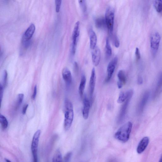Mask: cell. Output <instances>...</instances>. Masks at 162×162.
Masks as SVG:
<instances>
[{
	"instance_id": "9a60e30c",
	"label": "cell",
	"mask_w": 162,
	"mask_h": 162,
	"mask_svg": "<svg viewBox=\"0 0 162 162\" xmlns=\"http://www.w3.org/2000/svg\"><path fill=\"white\" fill-rule=\"evenodd\" d=\"M35 29L34 24H31L24 33L22 38L27 40H30L34 33Z\"/></svg>"
},
{
	"instance_id": "9c48e42d",
	"label": "cell",
	"mask_w": 162,
	"mask_h": 162,
	"mask_svg": "<svg viewBox=\"0 0 162 162\" xmlns=\"http://www.w3.org/2000/svg\"><path fill=\"white\" fill-rule=\"evenodd\" d=\"M96 78L95 70L94 68H93L92 70L90 83H89V91H90V94L91 99L92 98L95 90Z\"/></svg>"
},
{
	"instance_id": "d590c367",
	"label": "cell",
	"mask_w": 162,
	"mask_h": 162,
	"mask_svg": "<svg viewBox=\"0 0 162 162\" xmlns=\"http://www.w3.org/2000/svg\"><path fill=\"white\" fill-rule=\"evenodd\" d=\"M137 82L139 85H141L143 83V79L141 77H139L138 79Z\"/></svg>"
},
{
	"instance_id": "ba28073f",
	"label": "cell",
	"mask_w": 162,
	"mask_h": 162,
	"mask_svg": "<svg viewBox=\"0 0 162 162\" xmlns=\"http://www.w3.org/2000/svg\"><path fill=\"white\" fill-rule=\"evenodd\" d=\"M160 39V36L157 32L153 33L151 36L150 46L154 54L156 53L158 50Z\"/></svg>"
},
{
	"instance_id": "d6a6232c",
	"label": "cell",
	"mask_w": 162,
	"mask_h": 162,
	"mask_svg": "<svg viewBox=\"0 0 162 162\" xmlns=\"http://www.w3.org/2000/svg\"><path fill=\"white\" fill-rule=\"evenodd\" d=\"M37 85H36L34 87L33 93V94H32V99L33 100H34L36 98V97L37 94Z\"/></svg>"
},
{
	"instance_id": "52a82bcc",
	"label": "cell",
	"mask_w": 162,
	"mask_h": 162,
	"mask_svg": "<svg viewBox=\"0 0 162 162\" xmlns=\"http://www.w3.org/2000/svg\"><path fill=\"white\" fill-rule=\"evenodd\" d=\"M118 62L117 57H115L109 63L107 68V74L105 82L106 83L109 82L114 74Z\"/></svg>"
},
{
	"instance_id": "ac0fdd59",
	"label": "cell",
	"mask_w": 162,
	"mask_h": 162,
	"mask_svg": "<svg viewBox=\"0 0 162 162\" xmlns=\"http://www.w3.org/2000/svg\"><path fill=\"white\" fill-rule=\"evenodd\" d=\"M86 83V78L84 75H83L81 77L80 83L79 87V93L80 97L84 94Z\"/></svg>"
},
{
	"instance_id": "d4e9b609",
	"label": "cell",
	"mask_w": 162,
	"mask_h": 162,
	"mask_svg": "<svg viewBox=\"0 0 162 162\" xmlns=\"http://www.w3.org/2000/svg\"><path fill=\"white\" fill-rule=\"evenodd\" d=\"M79 3L81 9L83 13L84 14L86 13L87 11V6L86 1H84V0L79 1Z\"/></svg>"
},
{
	"instance_id": "e575fe53",
	"label": "cell",
	"mask_w": 162,
	"mask_h": 162,
	"mask_svg": "<svg viewBox=\"0 0 162 162\" xmlns=\"http://www.w3.org/2000/svg\"><path fill=\"white\" fill-rule=\"evenodd\" d=\"M114 44L115 46L117 48H118L119 47L120 45L119 40L117 37H115V38Z\"/></svg>"
},
{
	"instance_id": "3957f363",
	"label": "cell",
	"mask_w": 162,
	"mask_h": 162,
	"mask_svg": "<svg viewBox=\"0 0 162 162\" xmlns=\"http://www.w3.org/2000/svg\"><path fill=\"white\" fill-rule=\"evenodd\" d=\"M114 11L110 7L107 8L105 14V22L107 28L111 34L113 30L114 25Z\"/></svg>"
},
{
	"instance_id": "4fadbf2b",
	"label": "cell",
	"mask_w": 162,
	"mask_h": 162,
	"mask_svg": "<svg viewBox=\"0 0 162 162\" xmlns=\"http://www.w3.org/2000/svg\"><path fill=\"white\" fill-rule=\"evenodd\" d=\"M149 139L148 137H145L141 140L137 148L138 153H142L146 148L149 143Z\"/></svg>"
},
{
	"instance_id": "6da1fadb",
	"label": "cell",
	"mask_w": 162,
	"mask_h": 162,
	"mask_svg": "<svg viewBox=\"0 0 162 162\" xmlns=\"http://www.w3.org/2000/svg\"><path fill=\"white\" fill-rule=\"evenodd\" d=\"M65 115L64 126L66 131L71 127L74 118L73 107L72 102L68 99L64 102Z\"/></svg>"
},
{
	"instance_id": "484cf974",
	"label": "cell",
	"mask_w": 162,
	"mask_h": 162,
	"mask_svg": "<svg viewBox=\"0 0 162 162\" xmlns=\"http://www.w3.org/2000/svg\"><path fill=\"white\" fill-rule=\"evenodd\" d=\"M24 96V94L23 93H20L18 95L17 102H16V107L17 108L19 107L22 103Z\"/></svg>"
},
{
	"instance_id": "1f68e13d",
	"label": "cell",
	"mask_w": 162,
	"mask_h": 162,
	"mask_svg": "<svg viewBox=\"0 0 162 162\" xmlns=\"http://www.w3.org/2000/svg\"><path fill=\"white\" fill-rule=\"evenodd\" d=\"M4 87L3 85L0 84V97H1V102H2L3 98Z\"/></svg>"
},
{
	"instance_id": "30bf717a",
	"label": "cell",
	"mask_w": 162,
	"mask_h": 162,
	"mask_svg": "<svg viewBox=\"0 0 162 162\" xmlns=\"http://www.w3.org/2000/svg\"><path fill=\"white\" fill-rule=\"evenodd\" d=\"M92 56L94 65L95 66H98L100 63L101 58L100 51L98 47H96L93 50Z\"/></svg>"
},
{
	"instance_id": "2e32d148",
	"label": "cell",
	"mask_w": 162,
	"mask_h": 162,
	"mask_svg": "<svg viewBox=\"0 0 162 162\" xmlns=\"http://www.w3.org/2000/svg\"><path fill=\"white\" fill-rule=\"evenodd\" d=\"M150 96L149 92L147 91L145 93L139 104V112H142Z\"/></svg>"
},
{
	"instance_id": "7402d4cb",
	"label": "cell",
	"mask_w": 162,
	"mask_h": 162,
	"mask_svg": "<svg viewBox=\"0 0 162 162\" xmlns=\"http://www.w3.org/2000/svg\"><path fill=\"white\" fill-rule=\"evenodd\" d=\"M0 123L3 129H7L9 125V122L6 118L1 114L0 115Z\"/></svg>"
},
{
	"instance_id": "f35d334b",
	"label": "cell",
	"mask_w": 162,
	"mask_h": 162,
	"mask_svg": "<svg viewBox=\"0 0 162 162\" xmlns=\"http://www.w3.org/2000/svg\"><path fill=\"white\" fill-rule=\"evenodd\" d=\"M159 162H162V159L161 160H160Z\"/></svg>"
},
{
	"instance_id": "83f0119b",
	"label": "cell",
	"mask_w": 162,
	"mask_h": 162,
	"mask_svg": "<svg viewBox=\"0 0 162 162\" xmlns=\"http://www.w3.org/2000/svg\"><path fill=\"white\" fill-rule=\"evenodd\" d=\"M8 74L7 71L5 70L3 72V86L4 87H6L7 84Z\"/></svg>"
},
{
	"instance_id": "4dcf8cb0",
	"label": "cell",
	"mask_w": 162,
	"mask_h": 162,
	"mask_svg": "<svg viewBox=\"0 0 162 162\" xmlns=\"http://www.w3.org/2000/svg\"><path fill=\"white\" fill-rule=\"evenodd\" d=\"M135 55L136 61H139L141 58V55L139 48H136L135 51Z\"/></svg>"
},
{
	"instance_id": "cb8c5ba5",
	"label": "cell",
	"mask_w": 162,
	"mask_h": 162,
	"mask_svg": "<svg viewBox=\"0 0 162 162\" xmlns=\"http://www.w3.org/2000/svg\"><path fill=\"white\" fill-rule=\"evenodd\" d=\"M153 5L157 12L159 13H160L162 12V0H156V1H154Z\"/></svg>"
},
{
	"instance_id": "5b68a950",
	"label": "cell",
	"mask_w": 162,
	"mask_h": 162,
	"mask_svg": "<svg viewBox=\"0 0 162 162\" xmlns=\"http://www.w3.org/2000/svg\"><path fill=\"white\" fill-rule=\"evenodd\" d=\"M79 25V22H77L75 24L72 32L71 52L73 55L75 54L76 51L77 44L80 34Z\"/></svg>"
},
{
	"instance_id": "f1b7e54d",
	"label": "cell",
	"mask_w": 162,
	"mask_h": 162,
	"mask_svg": "<svg viewBox=\"0 0 162 162\" xmlns=\"http://www.w3.org/2000/svg\"><path fill=\"white\" fill-rule=\"evenodd\" d=\"M72 155L71 152L68 153L64 157L63 162H69Z\"/></svg>"
},
{
	"instance_id": "7c38bea8",
	"label": "cell",
	"mask_w": 162,
	"mask_h": 162,
	"mask_svg": "<svg viewBox=\"0 0 162 162\" xmlns=\"http://www.w3.org/2000/svg\"><path fill=\"white\" fill-rule=\"evenodd\" d=\"M118 81L117 86L119 89H121L125 85L126 82V77L125 72L123 70H119L117 74Z\"/></svg>"
},
{
	"instance_id": "8992f818",
	"label": "cell",
	"mask_w": 162,
	"mask_h": 162,
	"mask_svg": "<svg viewBox=\"0 0 162 162\" xmlns=\"http://www.w3.org/2000/svg\"><path fill=\"white\" fill-rule=\"evenodd\" d=\"M133 93V90H130V93H129L128 98L124 103L122 107H121L118 118V121L119 123L121 122L125 118L129 102L132 98Z\"/></svg>"
},
{
	"instance_id": "44dd1931",
	"label": "cell",
	"mask_w": 162,
	"mask_h": 162,
	"mask_svg": "<svg viewBox=\"0 0 162 162\" xmlns=\"http://www.w3.org/2000/svg\"><path fill=\"white\" fill-rule=\"evenodd\" d=\"M105 51H106V57L108 59L109 58L111 57L112 55V48L108 38H107L106 39Z\"/></svg>"
},
{
	"instance_id": "7a4b0ae2",
	"label": "cell",
	"mask_w": 162,
	"mask_h": 162,
	"mask_svg": "<svg viewBox=\"0 0 162 162\" xmlns=\"http://www.w3.org/2000/svg\"><path fill=\"white\" fill-rule=\"evenodd\" d=\"M132 126V123L129 121L122 126L115 133V138L123 143L127 142L130 136Z\"/></svg>"
},
{
	"instance_id": "8d00e7d4",
	"label": "cell",
	"mask_w": 162,
	"mask_h": 162,
	"mask_svg": "<svg viewBox=\"0 0 162 162\" xmlns=\"http://www.w3.org/2000/svg\"><path fill=\"white\" fill-rule=\"evenodd\" d=\"M74 67L76 72H77L79 70V67L78 66V64L76 62H75V63Z\"/></svg>"
},
{
	"instance_id": "8fae6325",
	"label": "cell",
	"mask_w": 162,
	"mask_h": 162,
	"mask_svg": "<svg viewBox=\"0 0 162 162\" xmlns=\"http://www.w3.org/2000/svg\"><path fill=\"white\" fill-rule=\"evenodd\" d=\"M83 102V115L84 119L86 120L88 118L90 114L91 103L86 96L84 97Z\"/></svg>"
},
{
	"instance_id": "5bb4252c",
	"label": "cell",
	"mask_w": 162,
	"mask_h": 162,
	"mask_svg": "<svg viewBox=\"0 0 162 162\" xmlns=\"http://www.w3.org/2000/svg\"><path fill=\"white\" fill-rule=\"evenodd\" d=\"M62 76L63 78L68 85H70L72 81V78L70 71L67 68L63 69L62 71Z\"/></svg>"
},
{
	"instance_id": "f546056e",
	"label": "cell",
	"mask_w": 162,
	"mask_h": 162,
	"mask_svg": "<svg viewBox=\"0 0 162 162\" xmlns=\"http://www.w3.org/2000/svg\"><path fill=\"white\" fill-rule=\"evenodd\" d=\"M162 75L160 76L158 82L157 83V85L156 90V93H158V92L162 88Z\"/></svg>"
},
{
	"instance_id": "e0dca14e",
	"label": "cell",
	"mask_w": 162,
	"mask_h": 162,
	"mask_svg": "<svg viewBox=\"0 0 162 162\" xmlns=\"http://www.w3.org/2000/svg\"><path fill=\"white\" fill-rule=\"evenodd\" d=\"M90 47L91 49L93 50L96 47L97 37L94 31L92 29L90 30Z\"/></svg>"
},
{
	"instance_id": "836d02e7",
	"label": "cell",
	"mask_w": 162,
	"mask_h": 162,
	"mask_svg": "<svg viewBox=\"0 0 162 162\" xmlns=\"http://www.w3.org/2000/svg\"><path fill=\"white\" fill-rule=\"evenodd\" d=\"M28 107V104H26L24 106L22 111L23 114L25 115L26 114Z\"/></svg>"
},
{
	"instance_id": "74e56055",
	"label": "cell",
	"mask_w": 162,
	"mask_h": 162,
	"mask_svg": "<svg viewBox=\"0 0 162 162\" xmlns=\"http://www.w3.org/2000/svg\"><path fill=\"white\" fill-rule=\"evenodd\" d=\"M5 162H11V161L10 160H9L7 159H5Z\"/></svg>"
},
{
	"instance_id": "4316f807",
	"label": "cell",
	"mask_w": 162,
	"mask_h": 162,
	"mask_svg": "<svg viewBox=\"0 0 162 162\" xmlns=\"http://www.w3.org/2000/svg\"><path fill=\"white\" fill-rule=\"evenodd\" d=\"M55 2L56 5V12L58 13L60 11L62 1L58 0V1H55Z\"/></svg>"
},
{
	"instance_id": "277c9868",
	"label": "cell",
	"mask_w": 162,
	"mask_h": 162,
	"mask_svg": "<svg viewBox=\"0 0 162 162\" xmlns=\"http://www.w3.org/2000/svg\"><path fill=\"white\" fill-rule=\"evenodd\" d=\"M40 133V130H37L34 134L32 142L31 148L33 162H38L37 151Z\"/></svg>"
},
{
	"instance_id": "d6986e66",
	"label": "cell",
	"mask_w": 162,
	"mask_h": 162,
	"mask_svg": "<svg viewBox=\"0 0 162 162\" xmlns=\"http://www.w3.org/2000/svg\"><path fill=\"white\" fill-rule=\"evenodd\" d=\"M129 93H130V90L126 92H121L119 95L117 102L119 104L124 103L128 98Z\"/></svg>"
},
{
	"instance_id": "ffe728a7",
	"label": "cell",
	"mask_w": 162,
	"mask_h": 162,
	"mask_svg": "<svg viewBox=\"0 0 162 162\" xmlns=\"http://www.w3.org/2000/svg\"><path fill=\"white\" fill-rule=\"evenodd\" d=\"M52 162H63L62 153L59 149L57 150L55 152Z\"/></svg>"
},
{
	"instance_id": "603a6c76",
	"label": "cell",
	"mask_w": 162,
	"mask_h": 162,
	"mask_svg": "<svg viewBox=\"0 0 162 162\" xmlns=\"http://www.w3.org/2000/svg\"><path fill=\"white\" fill-rule=\"evenodd\" d=\"M106 23L105 20L103 18L97 19L95 20V25L98 28H101L103 27Z\"/></svg>"
}]
</instances>
